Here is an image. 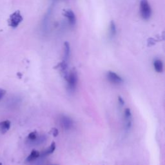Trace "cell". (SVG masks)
Returning <instances> with one entry per match:
<instances>
[{
	"label": "cell",
	"mask_w": 165,
	"mask_h": 165,
	"mask_svg": "<svg viewBox=\"0 0 165 165\" xmlns=\"http://www.w3.org/2000/svg\"><path fill=\"white\" fill-rule=\"evenodd\" d=\"M64 16L68 19L69 23L71 25H74L76 23V18L73 11L71 10H67L64 11Z\"/></svg>",
	"instance_id": "cell-6"
},
{
	"label": "cell",
	"mask_w": 165,
	"mask_h": 165,
	"mask_svg": "<svg viewBox=\"0 0 165 165\" xmlns=\"http://www.w3.org/2000/svg\"><path fill=\"white\" fill-rule=\"evenodd\" d=\"M107 77L110 81L113 84H115V85H119V84L123 82V80L118 74L114 72H112V71H109L108 72Z\"/></svg>",
	"instance_id": "cell-4"
},
{
	"label": "cell",
	"mask_w": 165,
	"mask_h": 165,
	"mask_svg": "<svg viewBox=\"0 0 165 165\" xmlns=\"http://www.w3.org/2000/svg\"><path fill=\"white\" fill-rule=\"evenodd\" d=\"M6 93V90L4 89H0V99H1L3 96L5 95Z\"/></svg>",
	"instance_id": "cell-15"
},
{
	"label": "cell",
	"mask_w": 165,
	"mask_h": 165,
	"mask_svg": "<svg viewBox=\"0 0 165 165\" xmlns=\"http://www.w3.org/2000/svg\"><path fill=\"white\" fill-rule=\"evenodd\" d=\"M77 75L76 71H72L70 72V75L68 78V81H69V89L71 92L75 91L77 87Z\"/></svg>",
	"instance_id": "cell-3"
},
{
	"label": "cell",
	"mask_w": 165,
	"mask_h": 165,
	"mask_svg": "<svg viewBox=\"0 0 165 165\" xmlns=\"http://www.w3.org/2000/svg\"><path fill=\"white\" fill-rule=\"evenodd\" d=\"M118 99H119V103H120L121 105H123L125 104V102H124V101H123V99H122L121 97L119 96V97H118Z\"/></svg>",
	"instance_id": "cell-17"
},
{
	"label": "cell",
	"mask_w": 165,
	"mask_h": 165,
	"mask_svg": "<svg viewBox=\"0 0 165 165\" xmlns=\"http://www.w3.org/2000/svg\"><path fill=\"white\" fill-rule=\"evenodd\" d=\"M154 67L155 70L158 73H161L163 71V63L160 59H156L154 61Z\"/></svg>",
	"instance_id": "cell-8"
},
{
	"label": "cell",
	"mask_w": 165,
	"mask_h": 165,
	"mask_svg": "<svg viewBox=\"0 0 165 165\" xmlns=\"http://www.w3.org/2000/svg\"><path fill=\"white\" fill-rule=\"evenodd\" d=\"M110 34L112 36H114L116 33V27L114 21L110 23Z\"/></svg>",
	"instance_id": "cell-13"
},
{
	"label": "cell",
	"mask_w": 165,
	"mask_h": 165,
	"mask_svg": "<svg viewBox=\"0 0 165 165\" xmlns=\"http://www.w3.org/2000/svg\"><path fill=\"white\" fill-rule=\"evenodd\" d=\"M55 149H56V144H55V143H52L51 144L49 148H48L47 151L44 152L43 153V156H48V155L52 154L54 152V151L55 150Z\"/></svg>",
	"instance_id": "cell-11"
},
{
	"label": "cell",
	"mask_w": 165,
	"mask_h": 165,
	"mask_svg": "<svg viewBox=\"0 0 165 165\" xmlns=\"http://www.w3.org/2000/svg\"><path fill=\"white\" fill-rule=\"evenodd\" d=\"M40 154L37 150H32L31 154L28 156L27 161L28 162H31V161L36 159L38 157H40Z\"/></svg>",
	"instance_id": "cell-10"
},
{
	"label": "cell",
	"mask_w": 165,
	"mask_h": 165,
	"mask_svg": "<svg viewBox=\"0 0 165 165\" xmlns=\"http://www.w3.org/2000/svg\"><path fill=\"white\" fill-rule=\"evenodd\" d=\"M23 21V17L20 12L17 11L14 12L10 16L8 19V24L12 28L18 27Z\"/></svg>",
	"instance_id": "cell-2"
},
{
	"label": "cell",
	"mask_w": 165,
	"mask_h": 165,
	"mask_svg": "<svg viewBox=\"0 0 165 165\" xmlns=\"http://www.w3.org/2000/svg\"><path fill=\"white\" fill-rule=\"evenodd\" d=\"M70 56V47L69 44L65 43L64 45V56H65V59H68Z\"/></svg>",
	"instance_id": "cell-12"
},
{
	"label": "cell",
	"mask_w": 165,
	"mask_h": 165,
	"mask_svg": "<svg viewBox=\"0 0 165 165\" xmlns=\"http://www.w3.org/2000/svg\"><path fill=\"white\" fill-rule=\"evenodd\" d=\"M61 124L65 130H70L73 127V121L67 116H62L60 119Z\"/></svg>",
	"instance_id": "cell-5"
},
{
	"label": "cell",
	"mask_w": 165,
	"mask_h": 165,
	"mask_svg": "<svg viewBox=\"0 0 165 165\" xmlns=\"http://www.w3.org/2000/svg\"><path fill=\"white\" fill-rule=\"evenodd\" d=\"M52 133H53V135L54 137H56L57 135H58V130L56 128H53L52 129Z\"/></svg>",
	"instance_id": "cell-16"
},
{
	"label": "cell",
	"mask_w": 165,
	"mask_h": 165,
	"mask_svg": "<svg viewBox=\"0 0 165 165\" xmlns=\"http://www.w3.org/2000/svg\"><path fill=\"white\" fill-rule=\"evenodd\" d=\"M0 165H3V164H2V163H0Z\"/></svg>",
	"instance_id": "cell-18"
},
{
	"label": "cell",
	"mask_w": 165,
	"mask_h": 165,
	"mask_svg": "<svg viewBox=\"0 0 165 165\" xmlns=\"http://www.w3.org/2000/svg\"><path fill=\"white\" fill-rule=\"evenodd\" d=\"M125 116L126 120V125L128 129L131 127L132 125V114L129 108H126L125 110Z\"/></svg>",
	"instance_id": "cell-7"
},
{
	"label": "cell",
	"mask_w": 165,
	"mask_h": 165,
	"mask_svg": "<svg viewBox=\"0 0 165 165\" xmlns=\"http://www.w3.org/2000/svg\"><path fill=\"white\" fill-rule=\"evenodd\" d=\"M10 127H11V121H10L6 120L0 122V130L2 132H6L9 130Z\"/></svg>",
	"instance_id": "cell-9"
},
{
	"label": "cell",
	"mask_w": 165,
	"mask_h": 165,
	"mask_svg": "<svg viewBox=\"0 0 165 165\" xmlns=\"http://www.w3.org/2000/svg\"><path fill=\"white\" fill-rule=\"evenodd\" d=\"M28 139L31 141H34L35 140H36V138L38 137V134L36 132H32L31 133L29 134L28 136Z\"/></svg>",
	"instance_id": "cell-14"
},
{
	"label": "cell",
	"mask_w": 165,
	"mask_h": 165,
	"mask_svg": "<svg viewBox=\"0 0 165 165\" xmlns=\"http://www.w3.org/2000/svg\"><path fill=\"white\" fill-rule=\"evenodd\" d=\"M141 15L144 19H148L152 15V9L148 0H141L140 3Z\"/></svg>",
	"instance_id": "cell-1"
},
{
	"label": "cell",
	"mask_w": 165,
	"mask_h": 165,
	"mask_svg": "<svg viewBox=\"0 0 165 165\" xmlns=\"http://www.w3.org/2000/svg\"><path fill=\"white\" fill-rule=\"evenodd\" d=\"M55 165H57V164H55Z\"/></svg>",
	"instance_id": "cell-19"
}]
</instances>
